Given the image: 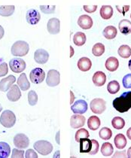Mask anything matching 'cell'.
<instances>
[{
  "instance_id": "cell-41",
  "label": "cell",
  "mask_w": 131,
  "mask_h": 158,
  "mask_svg": "<svg viewBox=\"0 0 131 158\" xmlns=\"http://www.w3.org/2000/svg\"><path fill=\"white\" fill-rule=\"evenodd\" d=\"M8 73V67L6 62L0 63V77L6 76Z\"/></svg>"
},
{
  "instance_id": "cell-24",
  "label": "cell",
  "mask_w": 131,
  "mask_h": 158,
  "mask_svg": "<svg viewBox=\"0 0 131 158\" xmlns=\"http://www.w3.org/2000/svg\"><path fill=\"white\" fill-rule=\"evenodd\" d=\"M114 142H115V145L118 149H124L126 147L127 143V139H126L125 135H123L121 133L118 134L115 137Z\"/></svg>"
},
{
  "instance_id": "cell-11",
  "label": "cell",
  "mask_w": 131,
  "mask_h": 158,
  "mask_svg": "<svg viewBox=\"0 0 131 158\" xmlns=\"http://www.w3.org/2000/svg\"><path fill=\"white\" fill-rule=\"evenodd\" d=\"M47 29L48 32L52 35H57L60 31V21L58 18H51L48 22Z\"/></svg>"
},
{
  "instance_id": "cell-52",
  "label": "cell",
  "mask_w": 131,
  "mask_h": 158,
  "mask_svg": "<svg viewBox=\"0 0 131 158\" xmlns=\"http://www.w3.org/2000/svg\"><path fill=\"white\" fill-rule=\"evenodd\" d=\"M128 66H129V69L131 70V59L129 60V63H128Z\"/></svg>"
},
{
  "instance_id": "cell-4",
  "label": "cell",
  "mask_w": 131,
  "mask_h": 158,
  "mask_svg": "<svg viewBox=\"0 0 131 158\" xmlns=\"http://www.w3.org/2000/svg\"><path fill=\"white\" fill-rule=\"evenodd\" d=\"M33 147L36 152L44 156L51 154L53 151V145L51 142L45 140L37 141L34 143Z\"/></svg>"
},
{
  "instance_id": "cell-36",
  "label": "cell",
  "mask_w": 131,
  "mask_h": 158,
  "mask_svg": "<svg viewBox=\"0 0 131 158\" xmlns=\"http://www.w3.org/2000/svg\"><path fill=\"white\" fill-rule=\"evenodd\" d=\"M99 137L103 140H108L112 136V132L108 127H103L99 132Z\"/></svg>"
},
{
  "instance_id": "cell-10",
  "label": "cell",
  "mask_w": 131,
  "mask_h": 158,
  "mask_svg": "<svg viewBox=\"0 0 131 158\" xmlns=\"http://www.w3.org/2000/svg\"><path fill=\"white\" fill-rule=\"evenodd\" d=\"M87 103L86 102V101L83 100V99H79L77 100L72 106H71V109L72 112L74 114H82L84 113H85L87 111Z\"/></svg>"
},
{
  "instance_id": "cell-39",
  "label": "cell",
  "mask_w": 131,
  "mask_h": 158,
  "mask_svg": "<svg viewBox=\"0 0 131 158\" xmlns=\"http://www.w3.org/2000/svg\"><path fill=\"white\" fill-rule=\"evenodd\" d=\"M39 8H40L42 12H43L44 14H48V15L54 13L55 9H56V6H41Z\"/></svg>"
},
{
  "instance_id": "cell-53",
  "label": "cell",
  "mask_w": 131,
  "mask_h": 158,
  "mask_svg": "<svg viewBox=\"0 0 131 158\" xmlns=\"http://www.w3.org/2000/svg\"><path fill=\"white\" fill-rule=\"evenodd\" d=\"M70 94L72 95V97H73V93H72V91H70ZM72 101H73V97H72V99H71V104L72 103Z\"/></svg>"
},
{
  "instance_id": "cell-54",
  "label": "cell",
  "mask_w": 131,
  "mask_h": 158,
  "mask_svg": "<svg viewBox=\"0 0 131 158\" xmlns=\"http://www.w3.org/2000/svg\"><path fill=\"white\" fill-rule=\"evenodd\" d=\"M2 107L1 104H0V112H1V111H2Z\"/></svg>"
},
{
  "instance_id": "cell-14",
  "label": "cell",
  "mask_w": 131,
  "mask_h": 158,
  "mask_svg": "<svg viewBox=\"0 0 131 158\" xmlns=\"http://www.w3.org/2000/svg\"><path fill=\"white\" fill-rule=\"evenodd\" d=\"M86 118L85 117L79 114H75L70 118V126L73 129H78L84 126Z\"/></svg>"
},
{
  "instance_id": "cell-13",
  "label": "cell",
  "mask_w": 131,
  "mask_h": 158,
  "mask_svg": "<svg viewBox=\"0 0 131 158\" xmlns=\"http://www.w3.org/2000/svg\"><path fill=\"white\" fill-rule=\"evenodd\" d=\"M49 59V54L48 51L44 49H38L36 50L35 54H34V60L39 64H44L46 63Z\"/></svg>"
},
{
  "instance_id": "cell-6",
  "label": "cell",
  "mask_w": 131,
  "mask_h": 158,
  "mask_svg": "<svg viewBox=\"0 0 131 158\" xmlns=\"http://www.w3.org/2000/svg\"><path fill=\"white\" fill-rule=\"evenodd\" d=\"M9 66L13 73H23L26 69V63L21 58H13L9 62Z\"/></svg>"
},
{
  "instance_id": "cell-35",
  "label": "cell",
  "mask_w": 131,
  "mask_h": 158,
  "mask_svg": "<svg viewBox=\"0 0 131 158\" xmlns=\"http://www.w3.org/2000/svg\"><path fill=\"white\" fill-rule=\"evenodd\" d=\"M107 90L109 94H115L120 90V85L117 81H112L108 84Z\"/></svg>"
},
{
  "instance_id": "cell-19",
  "label": "cell",
  "mask_w": 131,
  "mask_h": 158,
  "mask_svg": "<svg viewBox=\"0 0 131 158\" xmlns=\"http://www.w3.org/2000/svg\"><path fill=\"white\" fill-rule=\"evenodd\" d=\"M105 66L108 71L115 72L118 69V66H119V61L115 56H110L106 60Z\"/></svg>"
},
{
  "instance_id": "cell-9",
  "label": "cell",
  "mask_w": 131,
  "mask_h": 158,
  "mask_svg": "<svg viewBox=\"0 0 131 158\" xmlns=\"http://www.w3.org/2000/svg\"><path fill=\"white\" fill-rule=\"evenodd\" d=\"M14 145L20 149L27 148L30 145V139L23 133H18L14 138Z\"/></svg>"
},
{
  "instance_id": "cell-50",
  "label": "cell",
  "mask_w": 131,
  "mask_h": 158,
  "mask_svg": "<svg viewBox=\"0 0 131 158\" xmlns=\"http://www.w3.org/2000/svg\"><path fill=\"white\" fill-rule=\"evenodd\" d=\"M127 157L131 158V147L129 148V149L127 150Z\"/></svg>"
},
{
  "instance_id": "cell-7",
  "label": "cell",
  "mask_w": 131,
  "mask_h": 158,
  "mask_svg": "<svg viewBox=\"0 0 131 158\" xmlns=\"http://www.w3.org/2000/svg\"><path fill=\"white\" fill-rule=\"evenodd\" d=\"M30 81L33 84L39 85L43 82L45 78V73L41 68H36L31 71L30 74Z\"/></svg>"
},
{
  "instance_id": "cell-34",
  "label": "cell",
  "mask_w": 131,
  "mask_h": 158,
  "mask_svg": "<svg viewBox=\"0 0 131 158\" xmlns=\"http://www.w3.org/2000/svg\"><path fill=\"white\" fill-rule=\"evenodd\" d=\"M105 52V46L102 43H96L94 44L92 48V53L94 56H100L104 54Z\"/></svg>"
},
{
  "instance_id": "cell-47",
  "label": "cell",
  "mask_w": 131,
  "mask_h": 158,
  "mask_svg": "<svg viewBox=\"0 0 131 158\" xmlns=\"http://www.w3.org/2000/svg\"><path fill=\"white\" fill-rule=\"evenodd\" d=\"M114 157H126V154L125 152H117L114 155Z\"/></svg>"
},
{
  "instance_id": "cell-23",
  "label": "cell",
  "mask_w": 131,
  "mask_h": 158,
  "mask_svg": "<svg viewBox=\"0 0 131 158\" xmlns=\"http://www.w3.org/2000/svg\"><path fill=\"white\" fill-rule=\"evenodd\" d=\"M80 153H89L92 148V141L88 138L81 139L80 141Z\"/></svg>"
},
{
  "instance_id": "cell-8",
  "label": "cell",
  "mask_w": 131,
  "mask_h": 158,
  "mask_svg": "<svg viewBox=\"0 0 131 158\" xmlns=\"http://www.w3.org/2000/svg\"><path fill=\"white\" fill-rule=\"evenodd\" d=\"M60 75L58 71L55 69H51L48 71L46 78V84L49 87H56L60 85Z\"/></svg>"
},
{
  "instance_id": "cell-27",
  "label": "cell",
  "mask_w": 131,
  "mask_h": 158,
  "mask_svg": "<svg viewBox=\"0 0 131 158\" xmlns=\"http://www.w3.org/2000/svg\"><path fill=\"white\" fill-rule=\"evenodd\" d=\"M100 120L95 115L90 117L87 121V127L91 130H96L100 127Z\"/></svg>"
},
{
  "instance_id": "cell-49",
  "label": "cell",
  "mask_w": 131,
  "mask_h": 158,
  "mask_svg": "<svg viewBox=\"0 0 131 158\" xmlns=\"http://www.w3.org/2000/svg\"><path fill=\"white\" fill-rule=\"evenodd\" d=\"M127 136L129 139L131 140V127L129 128L127 131Z\"/></svg>"
},
{
  "instance_id": "cell-45",
  "label": "cell",
  "mask_w": 131,
  "mask_h": 158,
  "mask_svg": "<svg viewBox=\"0 0 131 158\" xmlns=\"http://www.w3.org/2000/svg\"><path fill=\"white\" fill-rule=\"evenodd\" d=\"M83 8L84 11L87 13H94L95 12L96 10L97 9V6H84Z\"/></svg>"
},
{
  "instance_id": "cell-46",
  "label": "cell",
  "mask_w": 131,
  "mask_h": 158,
  "mask_svg": "<svg viewBox=\"0 0 131 158\" xmlns=\"http://www.w3.org/2000/svg\"><path fill=\"white\" fill-rule=\"evenodd\" d=\"M116 8H117V9L120 11V12L123 13V10H124V13H125V12H127V11H128L129 8H130V6H124L123 8H119V6H117Z\"/></svg>"
},
{
  "instance_id": "cell-3",
  "label": "cell",
  "mask_w": 131,
  "mask_h": 158,
  "mask_svg": "<svg viewBox=\"0 0 131 158\" xmlns=\"http://www.w3.org/2000/svg\"><path fill=\"white\" fill-rule=\"evenodd\" d=\"M16 123V116L13 111L6 110L0 117V123L6 128H11Z\"/></svg>"
},
{
  "instance_id": "cell-43",
  "label": "cell",
  "mask_w": 131,
  "mask_h": 158,
  "mask_svg": "<svg viewBox=\"0 0 131 158\" xmlns=\"http://www.w3.org/2000/svg\"><path fill=\"white\" fill-rule=\"evenodd\" d=\"M23 156H24L23 151L18 150V149L17 148H14L13 151H12V154H11L12 158H15V157L23 158Z\"/></svg>"
},
{
  "instance_id": "cell-22",
  "label": "cell",
  "mask_w": 131,
  "mask_h": 158,
  "mask_svg": "<svg viewBox=\"0 0 131 158\" xmlns=\"http://www.w3.org/2000/svg\"><path fill=\"white\" fill-rule=\"evenodd\" d=\"M120 32L124 35H128L131 33V22L127 19L120 20L118 24Z\"/></svg>"
},
{
  "instance_id": "cell-32",
  "label": "cell",
  "mask_w": 131,
  "mask_h": 158,
  "mask_svg": "<svg viewBox=\"0 0 131 158\" xmlns=\"http://www.w3.org/2000/svg\"><path fill=\"white\" fill-rule=\"evenodd\" d=\"M118 55L122 58H129L131 56V48L128 45H121L118 48Z\"/></svg>"
},
{
  "instance_id": "cell-16",
  "label": "cell",
  "mask_w": 131,
  "mask_h": 158,
  "mask_svg": "<svg viewBox=\"0 0 131 158\" xmlns=\"http://www.w3.org/2000/svg\"><path fill=\"white\" fill-rule=\"evenodd\" d=\"M16 81V78L14 75H8L6 78L0 81V90L2 92H6L11 87L12 85Z\"/></svg>"
},
{
  "instance_id": "cell-29",
  "label": "cell",
  "mask_w": 131,
  "mask_h": 158,
  "mask_svg": "<svg viewBox=\"0 0 131 158\" xmlns=\"http://www.w3.org/2000/svg\"><path fill=\"white\" fill-rule=\"evenodd\" d=\"M11 154V148L6 142H0V158H7Z\"/></svg>"
},
{
  "instance_id": "cell-33",
  "label": "cell",
  "mask_w": 131,
  "mask_h": 158,
  "mask_svg": "<svg viewBox=\"0 0 131 158\" xmlns=\"http://www.w3.org/2000/svg\"><path fill=\"white\" fill-rule=\"evenodd\" d=\"M112 124L113 127L116 130H121L125 127V121L120 117H115L112 121Z\"/></svg>"
},
{
  "instance_id": "cell-30",
  "label": "cell",
  "mask_w": 131,
  "mask_h": 158,
  "mask_svg": "<svg viewBox=\"0 0 131 158\" xmlns=\"http://www.w3.org/2000/svg\"><path fill=\"white\" fill-rule=\"evenodd\" d=\"M14 6H3L0 7V15L2 17H10L15 12Z\"/></svg>"
},
{
  "instance_id": "cell-20",
  "label": "cell",
  "mask_w": 131,
  "mask_h": 158,
  "mask_svg": "<svg viewBox=\"0 0 131 158\" xmlns=\"http://www.w3.org/2000/svg\"><path fill=\"white\" fill-rule=\"evenodd\" d=\"M78 68L82 72L89 71L92 66L91 60L87 57H82L78 61Z\"/></svg>"
},
{
  "instance_id": "cell-55",
  "label": "cell",
  "mask_w": 131,
  "mask_h": 158,
  "mask_svg": "<svg viewBox=\"0 0 131 158\" xmlns=\"http://www.w3.org/2000/svg\"><path fill=\"white\" fill-rule=\"evenodd\" d=\"M130 18H131V14H130Z\"/></svg>"
},
{
  "instance_id": "cell-40",
  "label": "cell",
  "mask_w": 131,
  "mask_h": 158,
  "mask_svg": "<svg viewBox=\"0 0 131 158\" xmlns=\"http://www.w3.org/2000/svg\"><path fill=\"white\" fill-rule=\"evenodd\" d=\"M124 87L127 89L131 88V74H127L123 78L122 80Z\"/></svg>"
},
{
  "instance_id": "cell-42",
  "label": "cell",
  "mask_w": 131,
  "mask_h": 158,
  "mask_svg": "<svg viewBox=\"0 0 131 158\" xmlns=\"http://www.w3.org/2000/svg\"><path fill=\"white\" fill-rule=\"evenodd\" d=\"M92 148H91V152H89V154L91 155H94L99 151V142L95 139H92Z\"/></svg>"
},
{
  "instance_id": "cell-18",
  "label": "cell",
  "mask_w": 131,
  "mask_h": 158,
  "mask_svg": "<svg viewBox=\"0 0 131 158\" xmlns=\"http://www.w3.org/2000/svg\"><path fill=\"white\" fill-rule=\"evenodd\" d=\"M106 81V75L103 72L98 71L93 76V82L96 87H102Z\"/></svg>"
},
{
  "instance_id": "cell-26",
  "label": "cell",
  "mask_w": 131,
  "mask_h": 158,
  "mask_svg": "<svg viewBox=\"0 0 131 158\" xmlns=\"http://www.w3.org/2000/svg\"><path fill=\"white\" fill-rule=\"evenodd\" d=\"M99 13H100L102 18L104 20H108L112 17L113 8L110 6H103L101 7Z\"/></svg>"
},
{
  "instance_id": "cell-37",
  "label": "cell",
  "mask_w": 131,
  "mask_h": 158,
  "mask_svg": "<svg viewBox=\"0 0 131 158\" xmlns=\"http://www.w3.org/2000/svg\"><path fill=\"white\" fill-rule=\"evenodd\" d=\"M90 135L88 131H87L86 129H80L76 132L75 133V141L78 142H79L81 139H84V138H89Z\"/></svg>"
},
{
  "instance_id": "cell-51",
  "label": "cell",
  "mask_w": 131,
  "mask_h": 158,
  "mask_svg": "<svg viewBox=\"0 0 131 158\" xmlns=\"http://www.w3.org/2000/svg\"><path fill=\"white\" fill-rule=\"evenodd\" d=\"M70 48H71V55H70V56H73V48H72V47L71 46V47H70Z\"/></svg>"
},
{
  "instance_id": "cell-1",
  "label": "cell",
  "mask_w": 131,
  "mask_h": 158,
  "mask_svg": "<svg viewBox=\"0 0 131 158\" xmlns=\"http://www.w3.org/2000/svg\"><path fill=\"white\" fill-rule=\"evenodd\" d=\"M114 109L120 113H125L131 109V91L123 93L119 97L114 99Z\"/></svg>"
},
{
  "instance_id": "cell-28",
  "label": "cell",
  "mask_w": 131,
  "mask_h": 158,
  "mask_svg": "<svg viewBox=\"0 0 131 158\" xmlns=\"http://www.w3.org/2000/svg\"><path fill=\"white\" fill-rule=\"evenodd\" d=\"M86 35L82 32H78L73 37V42L76 46H82L85 44Z\"/></svg>"
},
{
  "instance_id": "cell-12",
  "label": "cell",
  "mask_w": 131,
  "mask_h": 158,
  "mask_svg": "<svg viewBox=\"0 0 131 158\" xmlns=\"http://www.w3.org/2000/svg\"><path fill=\"white\" fill-rule=\"evenodd\" d=\"M26 18H27V23L31 25H36L40 20L41 15L37 10L32 8V9L27 11V15H26Z\"/></svg>"
},
{
  "instance_id": "cell-48",
  "label": "cell",
  "mask_w": 131,
  "mask_h": 158,
  "mask_svg": "<svg viewBox=\"0 0 131 158\" xmlns=\"http://www.w3.org/2000/svg\"><path fill=\"white\" fill-rule=\"evenodd\" d=\"M4 34H5V30L3 29V27L0 25V39H2L4 36Z\"/></svg>"
},
{
  "instance_id": "cell-25",
  "label": "cell",
  "mask_w": 131,
  "mask_h": 158,
  "mask_svg": "<svg viewBox=\"0 0 131 158\" xmlns=\"http://www.w3.org/2000/svg\"><path fill=\"white\" fill-rule=\"evenodd\" d=\"M118 31L117 29L113 26H108L103 30V36L107 39H113L116 37Z\"/></svg>"
},
{
  "instance_id": "cell-15",
  "label": "cell",
  "mask_w": 131,
  "mask_h": 158,
  "mask_svg": "<svg viewBox=\"0 0 131 158\" xmlns=\"http://www.w3.org/2000/svg\"><path fill=\"white\" fill-rule=\"evenodd\" d=\"M7 97H8V100L11 102H17L19 100L20 98L21 97V92L19 88V86L17 85H12L7 94Z\"/></svg>"
},
{
  "instance_id": "cell-31",
  "label": "cell",
  "mask_w": 131,
  "mask_h": 158,
  "mask_svg": "<svg viewBox=\"0 0 131 158\" xmlns=\"http://www.w3.org/2000/svg\"><path fill=\"white\" fill-rule=\"evenodd\" d=\"M114 152L113 146L109 142H105L103 144L101 148V153L105 157H108L111 156Z\"/></svg>"
},
{
  "instance_id": "cell-44",
  "label": "cell",
  "mask_w": 131,
  "mask_h": 158,
  "mask_svg": "<svg viewBox=\"0 0 131 158\" xmlns=\"http://www.w3.org/2000/svg\"><path fill=\"white\" fill-rule=\"evenodd\" d=\"M27 158H37L38 154L32 149H28L26 152V157Z\"/></svg>"
},
{
  "instance_id": "cell-5",
  "label": "cell",
  "mask_w": 131,
  "mask_h": 158,
  "mask_svg": "<svg viewBox=\"0 0 131 158\" xmlns=\"http://www.w3.org/2000/svg\"><path fill=\"white\" fill-rule=\"evenodd\" d=\"M91 110L93 113L97 114H100L104 112L106 109V103L104 99H100V98H96L93 99L90 104Z\"/></svg>"
},
{
  "instance_id": "cell-2",
  "label": "cell",
  "mask_w": 131,
  "mask_h": 158,
  "mask_svg": "<svg viewBox=\"0 0 131 158\" xmlns=\"http://www.w3.org/2000/svg\"><path fill=\"white\" fill-rule=\"evenodd\" d=\"M30 51V45L24 41H18L11 46V54L15 56H24L28 54Z\"/></svg>"
},
{
  "instance_id": "cell-21",
  "label": "cell",
  "mask_w": 131,
  "mask_h": 158,
  "mask_svg": "<svg viewBox=\"0 0 131 158\" xmlns=\"http://www.w3.org/2000/svg\"><path fill=\"white\" fill-rule=\"evenodd\" d=\"M18 85L21 89V90H23V91H27V90H28L30 89V84L29 82L25 73H22L19 76L18 79Z\"/></svg>"
},
{
  "instance_id": "cell-17",
  "label": "cell",
  "mask_w": 131,
  "mask_h": 158,
  "mask_svg": "<svg viewBox=\"0 0 131 158\" xmlns=\"http://www.w3.org/2000/svg\"><path fill=\"white\" fill-rule=\"evenodd\" d=\"M78 24L83 30H89L93 26V20L88 15H82L78 19Z\"/></svg>"
},
{
  "instance_id": "cell-38",
  "label": "cell",
  "mask_w": 131,
  "mask_h": 158,
  "mask_svg": "<svg viewBox=\"0 0 131 158\" xmlns=\"http://www.w3.org/2000/svg\"><path fill=\"white\" fill-rule=\"evenodd\" d=\"M28 102L30 106H34L37 104L38 95L34 90H30L28 94Z\"/></svg>"
}]
</instances>
